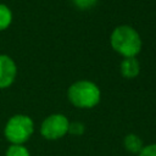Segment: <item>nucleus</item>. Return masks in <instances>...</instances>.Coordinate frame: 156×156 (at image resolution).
<instances>
[{
	"mask_svg": "<svg viewBox=\"0 0 156 156\" xmlns=\"http://www.w3.org/2000/svg\"><path fill=\"white\" fill-rule=\"evenodd\" d=\"M111 48L124 57H136L143 48V40L135 28L129 24L117 26L110 35Z\"/></svg>",
	"mask_w": 156,
	"mask_h": 156,
	"instance_id": "obj_1",
	"label": "nucleus"
},
{
	"mask_svg": "<svg viewBox=\"0 0 156 156\" xmlns=\"http://www.w3.org/2000/svg\"><path fill=\"white\" fill-rule=\"evenodd\" d=\"M68 101L78 108H93L101 100V90L96 83L80 79L72 83L67 90Z\"/></svg>",
	"mask_w": 156,
	"mask_h": 156,
	"instance_id": "obj_2",
	"label": "nucleus"
},
{
	"mask_svg": "<svg viewBox=\"0 0 156 156\" xmlns=\"http://www.w3.org/2000/svg\"><path fill=\"white\" fill-rule=\"evenodd\" d=\"M34 133L33 119L24 113H16L11 116L5 127L4 135L10 144L24 145Z\"/></svg>",
	"mask_w": 156,
	"mask_h": 156,
	"instance_id": "obj_3",
	"label": "nucleus"
},
{
	"mask_svg": "<svg viewBox=\"0 0 156 156\" xmlns=\"http://www.w3.org/2000/svg\"><path fill=\"white\" fill-rule=\"evenodd\" d=\"M69 121L62 113L49 115L40 124V135L46 140H58L68 134Z\"/></svg>",
	"mask_w": 156,
	"mask_h": 156,
	"instance_id": "obj_4",
	"label": "nucleus"
},
{
	"mask_svg": "<svg viewBox=\"0 0 156 156\" xmlns=\"http://www.w3.org/2000/svg\"><path fill=\"white\" fill-rule=\"evenodd\" d=\"M17 77V65L6 54H0V90L11 87Z\"/></svg>",
	"mask_w": 156,
	"mask_h": 156,
	"instance_id": "obj_5",
	"label": "nucleus"
},
{
	"mask_svg": "<svg viewBox=\"0 0 156 156\" xmlns=\"http://www.w3.org/2000/svg\"><path fill=\"white\" fill-rule=\"evenodd\" d=\"M121 74L127 79H133L140 73V63L136 57H124L119 65Z\"/></svg>",
	"mask_w": 156,
	"mask_h": 156,
	"instance_id": "obj_6",
	"label": "nucleus"
},
{
	"mask_svg": "<svg viewBox=\"0 0 156 156\" xmlns=\"http://www.w3.org/2000/svg\"><path fill=\"white\" fill-rule=\"evenodd\" d=\"M123 145H124V149L130 152V154H135L138 155L140 152V150L143 149L144 144H143V140L139 135L134 134V133H129L124 136L123 139Z\"/></svg>",
	"mask_w": 156,
	"mask_h": 156,
	"instance_id": "obj_7",
	"label": "nucleus"
},
{
	"mask_svg": "<svg viewBox=\"0 0 156 156\" xmlns=\"http://www.w3.org/2000/svg\"><path fill=\"white\" fill-rule=\"evenodd\" d=\"M12 20H13V15L11 9L7 5L0 2V32L7 29L11 26Z\"/></svg>",
	"mask_w": 156,
	"mask_h": 156,
	"instance_id": "obj_8",
	"label": "nucleus"
},
{
	"mask_svg": "<svg viewBox=\"0 0 156 156\" xmlns=\"http://www.w3.org/2000/svg\"><path fill=\"white\" fill-rule=\"evenodd\" d=\"M5 156H30V152L24 145L10 144V146L5 151Z\"/></svg>",
	"mask_w": 156,
	"mask_h": 156,
	"instance_id": "obj_9",
	"label": "nucleus"
},
{
	"mask_svg": "<svg viewBox=\"0 0 156 156\" xmlns=\"http://www.w3.org/2000/svg\"><path fill=\"white\" fill-rule=\"evenodd\" d=\"M85 130V127L82 122L79 121H74V122H69V127H68V134L72 135H82Z\"/></svg>",
	"mask_w": 156,
	"mask_h": 156,
	"instance_id": "obj_10",
	"label": "nucleus"
},
{
	"mask_svg": "<svg viewBox=\"0 0 156 156\" xmlns=\"http://www.w3.org/2000/svg\"><path fill=\"white\" fill-rule=\"evenodd\" d=\"M71 1L79 10H89L94 7L98 2V0H71Z\"/></svg>",
	"mask_w": 156,
	"mask_h": 156,
	"instance_id": "obj_11",
	"label": "nucleus"
},
{
	"mask_svg": "<svg viewBox=\"0 0 156 156\" xmlns=\"http://www.w3.org/2000/svg\"><path fill=\"white\" fill-rule=\"evenodd\" d=\"M138 156H156V144L144 145Z\"/></svg>",
	"mask_w": 156,
	"mask_h": 156,
	"instance_id": "obj_12",
	"label": "nucleus"
}]
</instances>
